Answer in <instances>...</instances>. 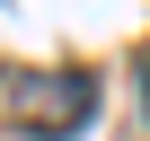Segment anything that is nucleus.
<instances>
[{"label": "nucleus", "mask_w": 150, "mask_h": 141, "mask_svg": "<svg viewBox=\"0 0 150 141\" xmlns=\"http://www.w3.org/2000/svg\"><path fill=\"white\" fill-rule=\"evenodd\" d=\"M141 115H150V62H141Z\"/></svg>", "instance_id": "nucleus-2"}, {"label": "nucleus", "mask_w": 150, "mask_h": 141, "mask_svg": "<svg viewBox=\"0 0 150 141\" xmlns=\"http://www.w3.org/2000/svg\"><path fill=\"white\" fill-rule=\"evenodd\" d=\"M97 115V88L80 70H0V123H18L27 141H71Z\"/></svg>", "instance_id": "nucleus-1"}]
</instances>
